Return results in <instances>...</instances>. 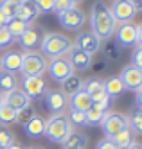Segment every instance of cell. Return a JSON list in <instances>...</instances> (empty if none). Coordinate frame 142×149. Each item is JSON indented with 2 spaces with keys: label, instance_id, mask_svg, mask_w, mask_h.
<instances>
[{
  "label": "cell",
  "instance_id": "5bb4252c",
  "mask_svg": "<svg viewBox=\"0 0 142 149\" xmlns=\"http://www.w3.org/2000/svg\"><path fill=\"white\" fill-rule=\"evenodd\" d=\"M119 79L122 81L124 88H128V90L137 92L142 88V70L133 65H126L121 70V74H119Z\"/></svg>",
  "mask_w": 142,
  "mask_h": 149
},
{
  "label": "cell",
  "instance_id": "277c9868",
  "mask_svg": "<svg viewBox=\"0 0 142 149\" xmlns=\"http://www.w3.org/2000/svg\"><path fill=\"white\" fill-rule=\"evenodd\" d=\"M47 70V59L40 52H25L22 54V68L24 76H43Z\"/></svg>",
  "mask_w": 142,
  "mask_h": 149
},
{
  "label": "cell",
  "instance_id": "7402d4cb",
  "mask_svg": "<svg viewBox=\"0 0 142 149\" xmlns=\"http://www.w3.org/2000/svg\"><path fill=\"white\" fill-rule=\"evenodd\" d=\"M86 146H88V136L79 131H72L63 142L65 149H86Z\"/></svg>",
  "mask_w": 142,
  "mask_h": 149
},
{
  "label": "cell",
  "instance_id": "d6a6232c",
  "mask_svg": "<svg viewBox=\"0 0 142 149\" xmlns=\"http://www.w3.org/2000/svg\"><path fill=\"white\" fill-rule=\"evenodd\" d=\"M13 142H16L15 133L11 130H7V127L0 126V149H6L7 146H11Z\"/></svg>",
  "mask_w": 142,
  "mask_h": 149
},
{
  "label": "cell",
  "instance_id": "7dc6e473",
  "mask_svg": "<svg viewBox=\"0 0 142 149\" xmlns=\"http://www.w3.org/2000/svg\"><path fill=\"white\" fill-rule=\"evenodd\" d=\"M2 102H4V95H2V93H0V104H2Z\"/></svg>",
  "mask_w": 142,
  "mask_h": 149
},
{
  "label": "cell",
  "instance_id": "2e32d148",
  "mask_svg": "<svg viewBox=\"0 0 142 149\" xmlns=\"http://www.w3.org/2000/svg\"><path fill=\"white\" fill-rule=\"evenodd\" d=\"M0 65H2V72L16 74L22 68V52L18 50H7L4 56L0 58Z\"/></svg>",
  "mask_w": 142,
  "mask_h": 149
},
{
  "label": "cell",
  "instance_id": "5b68a950",
  "mask_svg": "<svg viewBox=\"0 0 142 149\" xmlns=\"http://www.w3.org/2000/svg\"><path fill=\"white\" fill-rule=\"evenodd\" d=\"M99 126H101L103 133H104L108 138L113 136V135H117L119 131L126 130V127H129V126H128V119H126V115L119 113V111H106Z\"/></svg>",
  "mask_w": 142,
  "mask_h": 149
},
{
  "label": "cell",
  "instance_id": "ac0fdd59",
  "mask_svg": "<svg viewBox=\"0 0 142 149\" xmlns=\"http://www.w3.org/2000/svg\"><path fill=\"white\" fill-rule=\"evenodd\" d=\"M38 16H40V11H38L36 4L32 2V0H22V4H20V9H18V15H16V18L31 25V24L34 22V20H36Z\"/></svg>",
  "mask_w": 142,
  "mask_h": 149
},
{
  "label": "cell",
  "instance_id": "e0dca14e",
  "mask_svg": "<svg viewBox=\"0 0 142 149\" xmlns=\"http://www.w3.org/2000/svg\"><path fill=\"white\" fill-rule=\"evenodd\" d=\"M4 102L7 106H11L13 110H16V111H22V110H25V108L31 106V99L18 88L9 92V93H4Z\"/></svg>",
  "mask_w": 142,
  "mask_h": 149
},
{
  "label": "cell",
  "instance_id": "8992f818",
  "mask_svg": "<svg viewBox=\"0 0 142 149\" xmlns=\"http://www.w3.org/2000/svg\"><path fill=\"white\" fill-rule=\"evenodd\" d=\"M58 22L67 31H81L85 22H86V16H85V13L81 9L70 7V9H65V11L58 13Z\"/></svg>",
  "mask_w": 142,
  "mask_h": 149
},
{
  "label": "cell",
  "instance_id": "7bdbcfd3",
  "mask_svg": "<svg viewBox=\"0 0 142 149\" xmlns=\"http://www.w3.org/2000/svg\"><path fill=\"white\" fill-rule=\"evenodd\" d=\"M6 24H7V18H6V16H4L2 13H0V27H4Z\"/></svg>",
  "mask_w": 142,
  "mask_h": 149
},
{
  "label": "cell",
  "instance_id": "30bf717a",
  "mask_svg": "<svg viewBox=\"0 0 142 149\" xmlns=\"http://www.w3.org/2000/svg\"><path fill=\"white\" fill-rule=\"evenodd\" d=\"M43 102H45V108L52 115H59L69 106V97L61 90H47L43 93Z\"/></svg>",
  "mask_w": 142,
  "mask_h": 149
},
{
  "label": "cell",
  "instance_id": "4fadbf2b",
  "mask_svg": "<svg viewBox=\"0 0 142 149\" xmlns=\"http://www.w3.org/2000/svg\"><path fill=\"white\" fill-rule=\"evenodd\" d=\"M76 47H79L81 50H85L86 54L94 56L95 52H99L101 49V40L97 38L92 31H79V34L76 36V41H72Z\"/></svg>",
  "mask_w": 142,
  "mask_h": 149
},
{
  "label": "cell",
  "instance_id": "f1b7e54d",
  "mask_svg": "<svg viewBox=\"0 0 142 149\" xmlns=\"http://www.w3.org/2000/svg\"><path fill=\"white\" fill-rule=\"evenodd\" d=\"M6 27H7V31H9V34L16 40L18 36H22V34L25 33V29L29 27V24L22 22V20H18V18H11V20H7Z\"/></svg>",
  "mask_w": 142,
  "mask_h": 149
},
{
  "label": "cell",
  "instance_id": "f6af8a7d",
  "mask_svg": "<svg viewBox=\"0 0 142 149\" xmlns=\"http://www.w3.org/2000/svg\"><path fill=\"white\" fill-rule=\"evenodd\" d=\"M70 2H72V4H74V7H76V6H78V4H81V2H85V0H70Z\"/></svg>",
  "mask_w": 142,
  "mask_h": 149
},
{
  "label": "cell",
  "instance_id": "ffe728a7",
  "mask_svg": "<svg viewBox=\"0 0 142 149\" xmlns=\"http://www.w3.org/2000/svg\"><path fill=\"white\" fill-rule=\"evenodd\" d=\"M70 101V108L72 110H78V111H88L92 108V99H90V95L86 93V92H78V93H74L69 97Z\"/></svg>",
  "mask_w": 142,
  "mask_h": 149
},
{
  "label": "cell",
  "instance_id": "9c48e42d",
  "mask_svg": "<svg viewBox=\"0 0 142 149\" xmlns=\"http://www.w3.org/2000/svg\"><path fill=\"white\" fill-rule=\"evenodd\" d=\"M22 92H24L29 99H38L43 97L47 92V81L43 76H24L22 79Z\"/></svg>",
  "mask_w": 142,
  "mask_h": 149
},
{
  "label": "cell",
  "instance_id": "681fc988",
  "mask_svg": "<svg viewBox=\"0 0 142 149\" xmlns=\"http://www.w3.org/2000/svg\"><path fill=\"white\" fill-rule=\"evenodd\" d=\"M63 149H65V147H63Z\"/></svg>",
  "mask_w": 142,
  "mask_h": 149
},
{
  "label": "cell",
  "instance_id": "ee69618b",
  "mask_svg": "<svg viewBox=\"0 0 142 149\" xmlns=\"http://www.w3.org/2000/svg\"><path fill=\"white\" fill-rule=\"evenodd\" d=\"M129 149H142V146H140L139 142H133L132 146H129Z\"/></svg>",
  "mask_w": 142,
  "mask_h": 149
},
{
  "label": "cell",
  "instance_id": "b9f144b4",
  "mask_svg": "<svg viewBox=\"0 0 142 149\" xmlns=\"http://www.w3.org/2000/svg\"><path fill=\"white\" fill-rule=\"evenodd\" d=\"M6 149H25V147L22 146V144H18V142H13V144H11V146H7Z\"/></svg>",
  "mask_w": 142,
  "mask_h": 149
},
{
  "label": "cell",
  "instance_id": "7c38bea8",
  "mask_svg": "<svg viewBox=\"0 0 142 149\" xmlns=\"http://www.w3.org/2000/svg\"><path fill=\"white\" fill-rule=\"evenodd\" d=\"M110 13L117 24H128L132 22L133 16L137 15L135 7L128 2V0H113V4L110 7Z\"/></svg>",
  "mask_w": 142,
  "mask_h": 149
},
{
  "label": "cell",
  "instance_id": "9a60e30c",
  "mask_svg": "<svg viewBox=\"0 0 142 149\" xmlns=\"http://www.w3.org/2000/svg\"><path fill=\"white\" fill-rule=\"evenodd\" d=\"M69 54V63L72 65V68L74 70H79V72H85V70H88L90 67H92V56L90 54H86L85 50H81L79 47H76L74 43H72V47H70V50L67 52Z\"/></svg>",
  "mask_w": 142,
  "mask_h": 149
},
{
  "label": "cell",
  "instance_id": "4dcf8cb0",
  "mask_svg": "<svg viewBox=\"0 0 142 149\" xmlns=\"http://www.w3.org/2000/svg\"><path fill=\"white\" fill-rule=\"evenodd\" d=\"M101 90H104L103 88V81L97 79V77H90V79H86L83 83V92H86L88 95H94V93L101 92Z\"/></svg>",
  "mask_w": 142,
  "mask_h": 149
},
{
  "label": "cell",
  "instance_id": "f35d334b",
  "mask_svg": "<svg viewBox=\"0 0 142 149\" xmlns=\"http://www.w3.org/2000/svg\"><path fill=\"white\" fill-rule=\"evenodd\" d=\"M32 115H34V111H32V108L29 106V108H25V110L18 111V120H16V122H27Z\"/></svg>",
  "mask_w": 142,
  "mask_h": 149
},
{
  "label": "cell",
  "instance_id": "e575fe53",
  "mask_svg": "<svg viewBox=\"0 0 142 149\" xmlns=\"http://www.w3.org/2000/svg\"><path fill=\"white\" fill-rule=\"evenodd\" d=\"M36 4L40 15H49V13H54V0H32Z\"/></svg>",
  "mask_w": 142,
  "mask_h": 149
},
{
  "label": "cell",
  "instance_id": "4316f807",
  "mask_svg": "<svg viewBox=\"0 0 142 149\" xmlns=\"http://www.w3.org/2000/svg\"><path fill=\"white\" fill-rule=\"evenodd\" d=\"M20 4H22V0H0V13H2L7 20L16 18Z\"/></svg>",
  "mask_w": 142,
  "mask_h": 149
},
{
  "label": "cell",
  "instance_id": "d4e9b609",
  "mask_svg": "<svg viewBox=\"0 0 142 149\" xmlns=\"http://www.w3.org/2000/svg\"><path fill=\"white\" fill-rule=\"evenodd\" d=\"M126 119H128L129 130L133 133H142V110H140V106H133Z\"/></svg>",
  "mask_w": 142,
  "mask_h": 149
},
{
  "label": "cell",
  "instance_id": "ba28073f",
  "mask_svg": "<svg viewBox=\"0 0 142 149\" xmlns=\"http://www.w3.org/2000/svg\"><path fill=\"white\" fill-rule=\"evenodd\" d=\"M139 27H140L139 24L135 25L132 22H128V24H117L115 25V31H113L115 43L119 47H132V45H135Z\"/></svg>",
  "mask_w": 142,
  "mask_h": 149
},
{
  "label": "cell",
  "instance_id": "7a4b0ae2",
  "mask_svg": "<svg viewBox=\"0 0 142 149\" xmlns=\"http://www.w3.org/2000/svg\"><path fill=\"white\" fill-rule=\"evenodd\" d=\"M72 131L74 130H72L69 117L65 113H59V115H52L49 120H45V131H43V135L47 136V140H50L54 144H63L65 138Z\"/></svg>",
  "mask_w": 142,
  "mask_h": 149
},
{
  "label": "cell",
  "instance_id": "6da1fadb",
  "mask_svg": "<svg viewBox=\"0 0 142 149\" xmlns=\"http://www.w3.org/2000/svg\"><path fill=\"white\" fill-rule=\"evenodd\" d=\"M90 25H92V33L101 41H104L113 36L117 22L113 20L108 6H104L103 2H94L90 7Z\"/></svg>",
  "mask_w": 142,
  "mask_h": 149
},
{
  "label": "cell",
  "instance_id": "bcb514c9",
  "mask_svg": "<svg viewBox=\"0 0 142 149\" xmlns=\"http://www.w3.org/2000/svg\"><path fill=\"white\" fill-rule=\"evenodd\" d=\"M27 149H45V147H40V146H32V147H27Z\"/></svg>",
  "mask_w": 142,
  "mask_h": 149
},
{
  "label": "cell",
  "instance_id": "60d3db41",
  "mask_svg": "<svg viewBox=\"0 0 142 149\" xmlns=\"http://www.w3.org/2000/svg\"><path fill=\"white\" fill-rule=\"evenodd\" d=\"M128 2L132 4L133 7H135V11H137V13H139L140 9H142V0H128Z\"/></svg>",
  "mask_w": 142,
  "mask_h": 149
},
{
  "label": "cell",
  "instance_id": "f546056e",
  "mask_svg": "<svg viewBox=\"0 0 142 149\" xmlns=\"http://www.w3.org/2000/svg\"><path fill=\"white\" fill-rule=\"evenodd\" d=\"M121 54H122V49L119 47L115 41H110V43L103 49L104 61H110V63H115L117 59H121Z\"/></svg>",
  "mask_w": 142,
  "mask_h": 149
},
{
  "label": "cell",
  "instance_id": "ab89813d",
  "mask_svg": "<svg viewBox=\"0 0 142 149\" xmlns=\"http://www.w3.org/2000/svg\"><path fill=\"white\" fill-rule=\"evenodd\" d=\"M95 149H119L112 140H110V138H103V140H99V142H97V146H95Z\"/></svg>",
  "mask_w": 142,
  "mask_h": 149
},
{
  "label": "cell",
  "instance_id": "8d00e7d4",
  "mask_svg": "<svg viewBox=\"0 0 142 149\" xmlns=\"http://www.w3.org/2000/svg\"><path fill=\"white\" fill-rule=\"evenodd\" d=\"M132 65L142 70V47H137L132 54Z\"/></svg>",
  "mask_w": 142,
  "mask_h": 149
},
{
  "label": "cell",
  "instance_id": "d6986e66",
  "mask_svg": "<svg viewBox=\"0 0 142 149\" xmlns=\"http://www.w3.org/2000/svg\"><path fill=\"white\" fill-rule=\"evenodd\" d=\"M24 131L27 136L31 138H38L43 135V131H45V119H43L41 115H32L31 119L27 122H24Z\"/></svg>",
  "mask_w": 142,
  "mask_h": 149
},
{
  "label": "cell",
  "instance_id": "74e56055",
  "mask_svg": "<svg viewBox=\"0 0 142 149\" xmlns=\"http://www.w3.org/2000/svg\"><path fill=\"white\" fill-rule=\"evenodd\" d=\"M70 7H74V4L70 0H54V9H56V13L65 11V9H70Z\"/></svg>",
  "mask_w": 142,
  "mask_h": 149
},
{
  "label": "cell",
  "instance_id": "52a82bcc",
  "mask_svg": "<svg viewBox=\"0 0 142 149\" xmlns=\"http://www.w3.org/2000/svg\"><path fill=\"white\" fill-rule=\"evenodd\" d=\"M49 76L52 81H58V83H63L67 77H70L74 74V68L69 63L67 58H56V59H50L47 61V70Z\"/></svg>",
  "mask_w": 142,
  "mask_h": 149
},
{
  "label": "cell",
  "instance_id": "c3c4849f",
  "mask_svg": "<svg viewBox=\"0 0 142 149\" xmlns=\"http://www.w3.org/2000/svg\"><path fill=\"white\" fill-rule=\"evenodd\" d=\"M0 70H2V65H0Z\"/></svg>",
  "mask_w": 142,
  "mask_h": 149
},
{
  "label": "cell",
  "instance_id": "44dd1931",
  "mask_svg": "<svg viewBox=\"0 0 142 149\" xmlns=\"http://www.w3.org/2000/svg\"><path fill=\"white\" fill-rule=\"evenodd\" d=\"M103 88H104V93L110 99L117 97V95H122L124 90H126L122 81L119 79V76H112V77H108L106 81H103Z\"/></svg>",
  "mask_w": 142,
  "mask_h": 149
},
{
  "label": "cell",
  "instance_id": "cb8c5ba5",
  "mask_svg": "<svg viewBox=\"0 0 142 149\" xmlns=\"http://www.w3.org/2000/svg\"><path fill=\"white\" fill-rule=\"evenodd\" d=\"M81 90H83V79L79 76H76V74H72L70 77H67L61 83V92L67 95V97H70V95L78 93Z\"/></svg>",
  "mask_w": 142,
  "mask_h": 149
},
{
  "label": "cell",
  "instance_id": "3957f363",
  "mask_svg": "<svg viewBox=\"0 0 142 149\" xmlns=\"http://www.w3.org/2000/svg\"><path fill=\"white\" fill-rule=\"evenodd\" d=\"M72 47V41L70 38H67L65 34H58V33H49L43 36L41 41V56H47L50 59H56V58H63Z\"/></svg>",
  "mask_w": 142,
  "mask_h": 149
},
{
  "label": "cell",
  "instance_id": "484cf974",
  "mask_svg": "<svg viewBox=\"0 0 142 149\" xmlns=\"http://www.w3.org/2000/svg\"><path fill=\"white\" fill-rule=\"evenodd\" d=\"M16 84H18V79L15 74H9V72H2L0 70V93H9L16 90Z\"/></svg>",
  "mask_w": 142,
  "mask_h": 149
},
{
  "label": "cell",
  "instance_id": "603a6c76",
  "mask_svg": "<svg viewBox=\"0 0 142 149\" xmlns=\"http://www.w3.org/2000/svg\"><path fill=\"white\" fill-rule=\"evenodd\" d=\"M110 140H112L119 149H129V146L135 142V133L129 130V127H126V130L119 131L117 135L110 136Z\"/></svg>",
  "mask_w": 142,
  "mask_h": 149
},
{
  "label": "cell",
  "instance_id": "83f0119b",
  "mask_svg": "<svg viewBox=\"0 0 142 149\" xmlns=\"http://www.w3.org/2000/svg\"><path fill=\"white\" fill-rule=\"evenodd\" d=\"M18 120V111L13 110L11 106H7L6 102L0 104V126H9V124H15Z\"/></svg>",
  "mask_w": 142,
  "mask_h": 149
},
{
  "label": "cell",
  "instance_id": "836d02e7",
  "mask_svg": "<svg viewBox=\"0 0 142 149\" xmlns=\"http://www.w3.org/2000/svg\"><path fill=\"white\" fill-rule=\"evenodd\" d=\"M67 117H69V120H70V124H72V126H79V127L86 126V117H85V111H78V110H72V108H70V113H69Z\"/></svg>",
  "mask_w": 142,
  "mask_h": 149
},
{
  "label": "cell",
  "instance_id": "1f68e13d",
  "mask_svg": "<svg viewBox=\"0 0 142 149\" xmlns=\"http://www.w3.org/2000/svg\"><path fill=\"white\" fill-rule=\"evenodd\" d=\"M106 111H101V110H95V108H90L88 111H85V117H86V126H99L103 117H104Z\"/></svg>",
  "mask_w": 142,
  "mask_h": 149
},
{
  "label": "cell",
  "instance_id": "d590c367",
  "mask_svg": "<svg viewBox=\"0 0 142 149\" xmlns=\"http://www.w3.org/2000/svg\"><path fill=\"white\" fill-rule=\"evenodd\" d=\"M15 41V38L9 34V31H7V27L4 25V27H0V49H6V47H9L11 43Z\"/></svg>",
  "mask_w": 142,
  "mask_h": 149
},
{
  "label": "cell",
  "instance_id": "8fae6325",
  "mask_svg": "<svg viewBox=\"0 0 142 149\" xmlns=\"http://www.w3.org/2000/svg\"><path fill=\"white\" fill-rule=\"evenodd\" d=\"M43 36H45V33H43V29L40 27H34V25H29L25 29V33L18 36V43L22 49H25L27 52H34V49H40L41 41H43Z\"/></svg>",
  "mask_w": 142,
  "mask_h": 149
}]
</instances>
